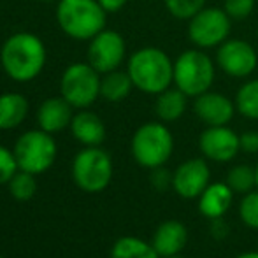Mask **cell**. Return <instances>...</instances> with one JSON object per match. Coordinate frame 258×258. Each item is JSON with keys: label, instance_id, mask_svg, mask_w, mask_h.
Wrapping results in <instances>:
<instances>
[{"label": "cell", "instance_id": "cell-31", "mask_svg": "<svg viewBox=\"0 0 258 258\" xmlns=\"http://www.w3.org/2000/svg\"><path fill=\"white\" fill-rule=\"evenodd\" d=\"M239 143H241V151L248 155L258 153V132L256 130H248L239 136Z\"/></svg>", "mask_w": 258, "mask_h": 258}, {"label": "cell", "instance_id": "cell-35", "mask_svg": "<svg viewBox=\"0 0 258 258\" xmlns=\"http://www.w3.org/2000/svg\"><path fill=\"white\" fill-rule=\"evenodd\" d=\"M255 170H256V188H258V163H256V167H255Z\"/></svg>", "mask_w": 258, "mask_h": 258}, {"label": "cell", "instance_id": "cell-28", "mask_svg": "<svg viewBox=\"0 0 258 258\" xmlns=\"http://www.w3.org/2000/svg\"><path fill=\"white\" fill-rule=\"evenodd\" d=\"M256 0H223V11L230 16L232 21L248 20L255 11Z\"/></svg>", "mask_w": 258, "mask_h": 258}, {"label": "cell", "instance_id": "cell-4", "mask_svg": "<svg viewBox=\"0 0 258 258\" xmlns=\"http://www.w3.org/2000/svg\"><path fill=\"white\" fill-rule=\"evenodd\" d=\"M216 79V61L204 49L191 48L174 60V86L190 99L209 92Z\"/></svg>", "mask_w": 258, "mask_h": 258}, {"label": "cell", "instance_id": "cell-19", "mask_svg": "<svg viewBox=\"0 0 258 258\" xmlns=\"http://www.w3.org/2000/svg\"><path fill=\"white\" fill-rule=\"evenodd\" d=\"M188 99L190 97L186 93H183L176 86L163 90L162 93L156 95L155 100V114L158 116L160 121L163 123H172L177 121L179 118H183V114L186 112L188 107Z\"/></svg>", "mask_w": 258, "mask_h": 258}, {"label": "cell", "instance_id": "cell-12", "mask_svg": "<svg viewBox=\"0 0 258 258\" xmlns=\"http://www.w3.org/2000/svg\"><path fill=\"white\" fill-rule=\"evenodd\" d=\"M199 148L204 158L216 163H227L241 151L239 134L228 125L207 126L199 137Z\"/></svg>", "mask_w": 258, "mask_h": 258}, {"label": "cell", "instance_id": "cell-8", "mask_svg": "<svg viewBox=\"0 0 258 258\" xmlns=\"http://www.w3.org/2000/svg\"><path fill=\"white\" fill-rule=\"evenodd\" d=\"M100 79L102 74L92 65L72 63L63 71L60 79V93L72 107L86 109L100 97Z\"/></svg>", "mask_w": 258, "mask_h": 258}, {"label": "cell", "instance_id": "cell-26", "mask_svg": "<svg viewBox=\"0 0 258 258\" xmlns=\"http://www.w3.org/2000/svg\"><path fill=\"white\" fill-rule=\"evenodd\" d=\"M163 4L170 16L179 21H188L206 7V0H163Z\"/></svg>", "mask_w": 258, "mask_h": 258}, {"label": "cell", "instance_id": "cell-14", "mask_svg": "<svg viewBox=\"0 0 258 258\" xmlns=\"http://www.w3.org/2000/svg\"><path fill=\"white\" fill-rule=\"evenodd\" d=\"M237 112L235 102L220 92H206L194 99V114L206 126L228 125Z\"/></svg>", "mask_w": 258, "mask_h": 258}, {"label": "cell", "instance_id": "cell-1", "mask_svg": "<svg viewBox=\"0 0 258 258\" xmlns=\"http://www.w3.org/2000/svg\"><path fill=\"white\" fill-rule=\"evenodd\" d=\"M0 63L16 83H28L42 72L46 65V46L30 32H16L6 39L0 49Z\"/></svg>", "mask_w": 258, "mask_h": 258}, {"label": "cell", "instance_id": "cell-37", "mask_svg": "<svg viewBox=\"0 0 258 258\" xmlns=\"http://www.w3.org/2000/svg\"><path fill=\"white\" fill-rule=\"evenodd\" d=\"M37 2H53V0H37Z\"/></svg>", "mask_w": 258, "mask_h": 258}, {"label": "cell", "instance_id": "cell-15", "mask_svg": "<svg viewBox=\"0 0 258 258\" xmlns=\"http://www.w3.org/2000/svg\"><path fill=\"white\" fill-rule=\"evenodd\" d=\"M188 242V228L177 220H167L156 227L151 244L160 258L179 255Z\"/></svg>", "mask_w": 258, "mask_h": 258}, {"label": "cell", "instance_id": "cell-11", "mask_svg": "<svg viewBox=\"0 0 258 258\" xmlns=\"http://www.w3.org/2000/svg\"><path fill=\"white\" fill-rule=\"evenodd\" d=\"M88 63L100 74H107L119 69L126 54V44L121 34L116 30L104 28L100 34L90 41L88 46Z\"/></svg>", "mask_w": 258, "mask_h": 258}, {"label": "cell", "instance_id": "cell-30", "mask_svg": "<svg viewBox=\"0 0 258 258\" xmlns=\"http://www.w3.org/2000/svg\"><path fill=\"white\" fill-rule=\"evenodd\" d=\"M151 184L156 191H165L167 188L172 186V174L165 167L151 169Z\"/></svg>", "mask_w": 258, "mask_h": 258}, {"label": "cell", "instance_id": "cell-33", "mask_svg": "<svg viewBox=\"0 0 258 258\" xmlns=\"http://www.w3.org/2000/svg\"><path fill=\"white\" fill-rule=\"evenodd\" d=\"M211 223H213V227H211V232H213V237L221 239L225 234H228V228L225 227V223L221 221V218H218V220H211Z\"/></svg>", "mask_w": 258, "mask_h": 258}, {"label": "cell", "instance_id": "cell-32", "mask_svg": "<svg viewBox=\"0 0 258 258\" xmlns=\"http://www.w3.org/2000/svg\"><path fill=\"white\" fill-rule=\"evenodd\" d=\"M128 0H99V4L105 9V13H118L119 9L125 7Z\"/></svg>", "mask_w": 258, "mask_h": 258}, {"label": "cell", "instance_id": "cell-9", "mask_svg": "<svg viewBox=\"0 0 258 258\" xmlns=\"http://www.w3.org/2000/svg\"><path fill=\"white\" fill-rule=\"evenodd\" d=\"M232 32V20L223 7H204L188 20V39L199 49H214Z\"/></svg>", "mask_w": 258, "mask_h": 258}, {"label": "cell", "instance_id": "cell-34", "mask_svg": "<svg viewBox=\"0 0 258 258\" xmlns=\"http://www.w3.org/2000/svg\"><path fill=\"white\" fill-rule=\"evenodd\" d=\"M235 258H258V251H244L241 255H237Z\"/></svg>", "mask_w": 258, "mask_h": 258}, {"label": "cell", "instance_id": "cell-10", "mask_svg": "<svg viewBox=\"0 0 258 258\" xmlns=\"http://www.w3.org/2000/svg\"><path fill=\"white\" fill-rule=\"evenodd\" d=\"M216 67L225 76L234 79H246L256 71L258 53L251 42L244 39L228 37L216 48Z\"/></svg>", "mask_w": 258, "mask_h": 258}, {"label": "cell", "instance_id": "cell-36", "mask_svg": "<svg viewBox=\"0 0 258 258\" xmlns=\"http://www.w3.org/2000/svg\"><path fill=\"white\" fill-rule=\"evenodd\" d=\"M167 258H186V256H181V255H174V256H167Z\"/></svg>", "mask_w": 258, "mask_h": 258}, {"label": "cell", "instance_id": "cell-38", "mask_svg": "<svg viewBox=\"0 0 258 258\" xmlns=\"http://www.w3.org/2000/svg\"><path fill=\"white\" fill-rule=\"evenodd\" d=\"M0 258H6V256H0Z\"/></svg>", "mask_w": 258, "mask_h": 258}, {"label": "cell", "instance_id": "cell-2", "mask_svg": "<svg viewBox=\"0 0 258 258\" xmlns=\"http://www.w3.org/2000/svg\"><path fill=\"white\" fill-rule=\"evenodd\" d=\"M126 72L139 92L158 95L174 85V61L163 49L146 46L134 51L126 63Z\"/></svg>", "mask_w": 258, "mask_h": 258}, {"label": "cell", "instance_id": "cell-21", "mask_svg": "<svg viewBox=\"0 0 258 258\" xmlns=\"http://www.w3.org/2000/svg\"><path fill=\"white\" fill-rule=\"evenodd\" d=\"M132 88H136L132 78L126 71H111L102 74L100 79V97L107 102H121L130 95Z\"/></svg>", "mask_w": 258, "mask_h": 258}, {"label": "cell", "instance_id": "cell-17", "mask_svg": "<svg viewBox=\"0 0 258 258\" xmlns=\"http://www.w3.org/2000/svg\"><path fill=\"white\" fill-rule=\"evenodd\" d=\"M234 201V191L227 183H209L199 197V211L207 220L223 218Z\"/></svg>", "mask_w": 258, "mask_h": 258}, {"label": "cell", "instance_id": "cell-13", "mask_svg": "<svg viewBox=\"0 0 258 258\" xmlns=\"http://www.w3.org/2000/svg\"><path fill=\"white\" fill-rule=\"evenodd\" d=\"M211 179V169L204 158H190L172 172V190L181 199H199Z\"/></svg>", "mask_w": 258, "mask_h": 258}, {"label": "cell", "instance_id": "cell-3", "mask_svg": "<svg viewBox=\"0 0 258 258\" xmlns=\"http://www.w3.org/2000/svg\"><path fill=\"white\" fill-rule=\"evenodd\" d=\"M56 21L61 32L76 41H92L105 28L107 13L99 0H60Z\"/></svg>", "mask_w": 258, "mask_h": 258}, {"label": "cell", "instance_id": "cell-7", "mask_svg": "<svg viewBox=\"0 0 258 258\" xmlns=\"http://www.w3.org/2000/svg\"><path fill=\"white\" fill-rule=\"evenodd\" d=\"M14 156L20 170H27L30 174H42L56 160V143L53 134L44 132L42 128L28 130L18 137L14 144Z\"/></svg>", "mask_w": 258, "mask_h": 258}, {"label": "cell", "instance_id": "cell-24", "mask_svg": "<svg viewBox=\"0 0 258 258\" xmlns=\"http://www.w3.org/2000/svg\"><path fill=\"white\" fill-rule=\"evenodd\" d=\"M225 183L232 188L234 194H249L256 188V170L249 165H234L227 174Z\"/></svg>", "mask_w": 258, "mask_h": 258}, {"label": "cell", "instance_id": "cell-27", "mask_svg": "<svg viewBox=\"0 0 258 258\" xmlns=\"http://www.w3.org/2000/svg\"><path fill=\"white\" fill-rule=\"evenodd\" d=\"M239 218L246 227L258 230V188L242 195L239 202Z\"/></svg>", "mask_w": 258, "mask_h": 258}, {"label": "cell", "instance_id": "cell-22", "mask_svg": "<svg viewBox=\"0 0 258 258\" xmlns=\"http://www.w3.org/2000/svg\"><path fill=\"white\" fill-rule=\"evenodd\" d=\"M111 258H160L153 244L134 235L119 237L111 248Z\"/></svg>", "mask_w": 258, "mask_h": 258}, {"label": "cell", "instance_id": "cell-23", "mask_svg": "<svg viewBox=\"0 0 258 258\" xmlns=\"http://www.w3.org/2000/svg\"><path fill=\"white\" fill-rule=\"evenodd\" d=\"M235 109L248 119H258V79H249L235 93Z\"/></svg>", "mask_w": 258, "mask_h": 258}, {"label": "cell", "instance_id": "cell-25", "mask_svg": "<svg viewBox=\"0 0 258 258\" xmlns=\"http://www.w3.org/2000/svg\"><path fill=\"white\" fill-rule=\"evenodd\" d=\"M9 191L16 201H30L37 191V181H35V174H30L27 170H18L13 176V179L7 183Z\"/></svg>", "mask_w": 258, "mask_h": 258}, {"label": "cell", "instance_id": "cell-20", "mask_svg": "<svg viewBox=\"0 0 258 258\" xmlns=\"http://www.w3.org/2000/svg\"><path fill=\"white\" fill-rule=\"evenodd\" d=\"M28 114V100L21 93H2L0 95V130L20 126Z\"/></svg>", "mask_w": 258, "mask_h": 258}, {"label": "cell", "instance_id": "cell-18", "mask_svg": "<svg viewBox=\"0 0 258 258\" xmlns=\"http://www.w3.org/2000/svg\"><path fill=\"white\" fill-rule=\"evenodd\" d=\"M71 132L78 143L85 146H100L105 139V125L92 111H79L71 121Z\"/></svg>", "mask_w": 258, "mask_h": 258}, {"label": "cell", "instance_id": "cell-16", "mask_svg": "<svg viewBox=\"0 0 258 258\" xmlns=\"http://www.w3.org/2000/svg\"><path fill=\"white\" fill-rule=\"evenodd\" d=\"M74 118L72 114V105L63 97H49L37 109V123L39 128L44 132L56 134L63 128L71 126V121Z\"/></svg>", "mask_w": 258, "mask_h": 258}, {"label": "cell", "instance_id": "cell-5", "mask_svg": "<svg viewBox=\"0 0 258 258\" xmlns=\"http://www.w3.org/2000/svg\"><path fill=\"white\" fill-rule=\"evenodd\" d=\"M130 151L144 169L163 167L174 153V136L163 121H148L136 130Z\"/></svg>", "mask_w": 258, "mask_h": 258}, {"label": "cell", "instance_id": "cell-29", "mask_svg": "<svg viewBox=\"0 0 258 258\" xmlns=\"http://www.w3.org/2000/svg\"><path fill=\"white\" fill-rule=\"evenodd\" d=\"M18 170H20V167H18L14 151L0 144V184L9 183Z\"/></svg>", "mask_w": 258, "mask_h": 258}, {"label": "cell", "instance_id": "cell-6", "mask_svg": "<svg viewBox=\"0 0 258 258\" xmlns=\"http://www.w3.org/2000/svg\"><path fill=\"white\" fill-rule=\"evenodd\" d=\"M72 179L86 194H99L112 179V160L100 146H86L74 156Z\"/></svg>", "mask_w": 258, "mask_h": 258}]
</instances>
